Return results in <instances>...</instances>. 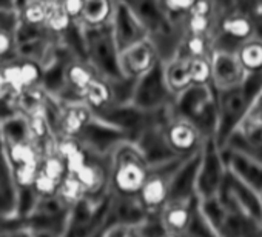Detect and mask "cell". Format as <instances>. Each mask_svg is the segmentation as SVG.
<instances>
[{"label":"cell","mask_w":262,"mask_h":237,"mask_svg":"<svg viewBox=\"0 0 262 237\" xmlns=\"http://www.w3.org/2000/svg\"><path fill=\"white\" fill-rule=\"evenodd\" d=\"M110 159V191L116 196H138L150 167L136 148L133 140L120 142L108 156Z\"/></svg>","instance_id":"6da1fadb"},{"label":"cell","mask_w":262,"mask_h":237,"mask_svg":"<svg viewBox=\"0 0 262 237\" xmlns=\"http://www.w3.org/2000/svg\"><path fill=\"white\" fill-rule=\"evenodd\" d=\"M83 37L86 62L94 73L108 82L122 79L125 74L120 66V51L113 39L110 23L94 28L83 27Z\"/></svg>","instance_id":"7a4b0ae2"},{"label":"cell","mask_w":262,"mask_h":237,"mask_svg":"<svg viewBox=\"0 0 262 237\" xmlns=\"http://www.w3.org/2000/svg\"><path fill=\"white\" fill-rule=\"evenodd\" d=\"M174 99L176 96L167 86L162 62L159 60L153 68H150L147 73L141 74L136 79L131 103L141 111L155 112L173 106Z\"/></svg>","instance_id":"3957f363"},{"label":"cell","mask_w":262,"mask_h":237,"mask_svg":"<svg viewBox=\"0 0 262 237\" xmlns=\"http://www.w3.org/2000/svg\"><path fill=\"white\" fill-rule=\"evenodd\" d=\"M227 173V163L222 151L214 142L213 136L207 137L202 150L196 176V196L198 199H208L217 196Z\"/></svg>","instance_id":"277c9868"},{"label":"cell","mask_w":262,"mask_h":237,"mask_svg":"<svg viewBox=\"0 0 262 237\" xmlns=\"http://www.w3.org/2000/svg\"><path fill=\"white\" fill-rule=\"evenodd\" d=\"M208 59L211 65V83L210 85L216 92L242 86L250 79L245 69L242 68L234 50L211 48Z\"/></svg>","instance_id":"5b68a950"},{"label":"cell","mask_w":262,"mask_h":237,"mask_svg":"<svg viewBox=\"0 0 262 237\" xmlns=\"http://www.w3.org/2000/svg\"><path fill=\"white\" fill-rule=\"evenodd\" d=\"M93 112L96 118L123 131L125 134L129 136L131 140H135L136 136L155 118L156 111L145 112L136 108L133 103H123V105L110 103L108 106Z\"/></svg>","instance_id":"8992f818"},{"label":"cell","mask_w":262,"mask_h":237,"mask_svg":"<svg viewBox=\"0 0 262 237\" xmlns=\"http://www.w3.org/2000/svg\"><path fill=\"white\" fill-rule=\"evenodd\" d=\"M164 134L170 148L181 157H187L201 151L207 139L194 122L176 112H173V115L164 125Z\"/></svg>","instance_id":"52a82bcc"},{"label":"cell","mask_w":262,"mask_h":237,"mask_svg":"<svg viewBox=\"0 0 262 237\" xmlns=\"http://www.w3.org/2000/svg\"><path fill=\"white\" fill-rule=\"evenodd\" d=\"M76 139L86 151L99 156H110L113 148L117 147L120 142L131 140L128 134L99 121L96 117H93L85 125L82 133Z\"/></svg>","instance_id":"ba28073f"},{"label":"cell","mask_w":262,"mask_h":237,"mask_svg":"<svg viewBox=\"0 0 262 237\" xmlns=\"http://www.w3.org/2000/svg\"><path fill=\"white\" fill-rule=\"evenodd\" d=\"M110 28L119 51L147 39V31L144 25L123 0H116L114 2V11L110 20Z\"/></svg>","instance_id":"9c48e42d"},{"label":"cell","mask_w":262,"mask_h":237,"mask_svg":"<svg viewBox=\"0 0 262 237\" xmlns=\"http://www.w3.org/2000/svg\"><path fill=\"white\" fill-rule=\"evenodd\" d=\"M83 186L85 196L91 200H99L110 191V159L88 151V159L83 167L74 174Z\"/></svg>","instance_id":"30bf717a"},{"label":"cell","mask_w":262,"mask_h":237,"mask_svg":"<svg viewBox=\"0 0 262 237\" xmlns=\"http://www.w3.org/2000/svg\"><path fill=\"white\" fill-rule=\"evenodd\" d=\"M158 51L147 37L120 51V66L125 76L139 77L159 62Z\"/></svg>","instance_id":"8fae6325"},{"label":"cell","mask_w":262,"mask_h":237,"mask_svg":"<svg viewBox=\"0 0 262 237\" xmlns=\"http://www.w3.org/2000/svg\"><path fill=\"white\" fill-rule=\"evenodd\" d=\"M93 117V109L83 102L63 103L59 122V137H77Z\"/></svg>","instance_id":"7c38bea8"},{"label":"cell","mask_w":262,"mask_h":237,"mask_svg":"<svg viewBox=\"0 0 262 237\" xmlns=\"http://www.w3.org/2000/svg\"><path fill=\"white\" fill-rule=\"evenodd\" d=\"M196 199L193 202H167L164 205V208L159 211V216L167 235H185Z\"/></svg>","instance_id":"4fadbf2b"},{"label":"cell","mask_w":262,"mask_h":237,"mask_svg":"<svg viewBox=\"0 0 262 237\" xmlns=\"http://www.w3.org/2000/svg\"><path fill=\"white\" fill-rule=\"evenodd\" d=\"M162 68H164V77L167 86L174 96H179L181 92H184L193 85L187 56L176 54L174 57L162 62Z\"/></svg>","instance_id":"5bb4252c"},{"label":"cell","mask_w":262,"mask_h":237,"mask_svg":"<svg viewBox=\"0 0 262 237\" xmlns=\"http://www.w3.org/2000/svg\"><path fill=\"white\" fill-rule=\"evenodd\" d=\"M25 140H33L28 130L27 114L13 111L0 117V144L7 147Z\"/></svg>","instance_id":"9a60e30c"},{"label":"cell","mask_w":262,"mask_h":237,"mask_svg":"<svg viewBox=\"0 0 262 237\" xmlns=\"http://www.w3.org/2000/svg\"><path fill=\"white\" fill-rule=\"evenodd\" d=\"M236 56L245 69L248 77H260L262 76V37L254 36L248 40H244L234 50Z\"/></svg>","instance_id":"2e32d148"},{"label":"cell","mask_w":262,"mask_h":237,"mask_svg":"<svg viewBox=\"0 0 262 237\" xmlns=\"http://www.w3.org/2000/svg\"><path fill=\"white\" fill-rule=\"evenodd\" d=\"M114 2L116 0H83L79 22L91 28L108 25L114 11Z\"/></svg>","instance_id":"e0dca14e"},{"label":"cell","mask_w":262,"mask_h":237,"mask_svg":"<svg viewBox=\"0 0 262 237\" xmlns=\"http://www.w3.org/2000/svg\"><path fill=\"white\" fill-rule=\"evenodd\" d=\"M96 76L97 74L94 73V69L90 66V63L86 60H80V59L73 57L65 65V82L71 89H74L79 94H82L83 88Z\"/></svg>","instance_id":"ac0fdd59"},{"label":"cell","mask_w":262,"mask_h":237,"mask_svg":"<svg viewBox=\"0 0 262 237\" xmlns=\"http://www.w3.org/2000/svg\"><path fill=\"white\" fill-rule=\"evenodd\" d=\"M82 102L86 103L93 111H99L111 103L110 82L96 76L82 91Z\"/></svg>","instance_id":"d6986e66"},{"label":"cell","mask_w":262,"mask_h":237,"mask_svg":"<svg viewBox=\"0 0 262 237\" xmlns=\"http://www.w3.org/2000/svg\"><path fill=\"white\" fill-rule=\"evenodd\" d=\"M73 20L67 11L63 10L60 0H47V17H45V30L54 36L57 40L62 34H65L68 31V28L73 25Z\"/></svg>","instance_id":"ffe728a7"},{"label":"cell","mask_w":262,"mask_h":237,"mask_svg":"<svg viewBox=\"0 0 262 237\" xmlns=\"http://www.w3.org/2000/svg\"><path fill=\"white\" fill-rule=\"evenodd\" d=\"M4 150H5V154H7L11 167L40 162V159H42V153L34 140H25V142H17L13 145H7V147H4Z\"/></svg>","instance_id":"44dd1931"},{"label":"cell","mask_w":262,"mask_h":237,"mask_svg":"<svg viewBox=\"0 0 262 237\" xmlns=\"http://www.w3.org/2000/svg\"><path fill=\"white\" fill-rule=\"evenodd\" d=\"M211 48H213L211 37L202 34H185L181 42V48L178 54L187 57H207L210 56Z\"/></svg>","instance_id":"7402d4cb"},{"label":"cell","mask_w":262,"mask_h":237,"mask_svg":"<svg viewBox=\"0 0 262 237\" xmlns=\"http://www.w3.org/2000/svg\"><path fill=\"white\" fill-rule=\"evenodd\" d=\"M17 66H19V82L22 91L40 86L43 77V66L39 62L17 57Z\"/></svg>","instance_id":"603a6c76"},{"label":"cell","mask_w":262,"mask_h":237,"mask_svg":"<svg viewBox=\"0 0 262 237\" xmlns=\"http://www.w3.org/2000/svg\"><path fill=\"white\" fill-rule=\"evenodd\" d=\"M68 211H70V205L65 203L57 194H51V196H39V200H37L33 212L43 214L48 217L67 219Z\"/></svg>","instance_id":"cb8c5ba5"},{"label":"cell","mask_w":262,"mask_h":237,"mask_svg":"<svg viewBox=\"0 0 262 237\" xmlns=\"http://www.w3.org/2000/svg\"><path fill=\"white\" fill-rule=\"evenodd\" d=\"M47 17V0H25L19 8V20L43 27Z\"/></svg>","instance_id":"d4e9b609"},{"label":"cell","mask_w":262,"mask_h":237,"mask_svg":"<svg viewBox=\"0 0 262 237\" xmlns=\"http://www.w3.org/2000/svg\"><path fill=\"white\" fill-rule=\"evenodd\" d=\"M39 200V194L34 191L33 186H17V194H16V217L17 219H25L28 217Z\"/></svg>","instance_id":"484cf974"},{"label":"cell","mask_w":262,"mask_h":237,"mask_svg":"<svg viewBox=\"0 0 262 237\" xmlns=\"http://www.w3.org/2000/svg\"><path fill=\"white\" fill-rule=\"evenodd\" d=\"M188 68L193 85H210L211 83V65L207 57H188Z\"/></svg>","instance_id":"4316f807"},{"label":"cell","mask_w":262,"mask_h":237,"mask_svg":"<svg viewBox=\"0 0 262 237\" xmlns=\"http://www.w3.org/2000/svg\"><path fill=\"white\" fill-rule=\"evenodd\" d=\"M56 194L65 203H68L71 206L77 199H80L82 196H85V191H83V186L80 185V182L77 180V177L74 174H68L67 173V176L60 180Z\"/></svg>","instance_id":"83f0119b"},{"label":"cell","mask_w":262,"mask_h":237,"mask_svg":"<svg viewBox=\"0 0 262 237\" xmlns=\"http://www.w3.org/2000/svg\"><path fill=\"white\" fill-rule=\"evenodd\" d=\"M40 171H43L47 176L60 183V180L67 176V165L65 160L56 151L47 153L40 159Z\"/></svg>","instance_id":"f1b7e54d"},{"label":"cell","mask_w":262,"mask_h":237,"mask_svg":"<svg viewBox=\"0 0 262 237\" xmlns=\"http://www.w3.org/2000/svg\"><path fill=\"white\" fill-rule=\"evenodd\" d=\"M11 168H13V177H14V182L17 186H33V182L40 168V162L16 165Z\"/></svg>","instance_id":"f546056e"},{"label":"cell","mask_w":262,"mask_h":237,"mask_svg":"<svg viewBox=\"0 0 262 237\" xmlns=\"http://www.w3.org/2000/svg\"><path fill=\"white\" fill-rule=\"evenodd\" d=\"M16 39L14 33L0 30V63L16 59Z\"/></svg>","instance_id":"4dcf8cb0"},{"label":"cell","mask_w":262,"mask_h":237,"mask_svg":"<svg viewBox=\"0 0 262 237\" xmlns=\"http://www.w3.org/2000/svg\"><path fill=\"white\" fill-rule=\"evenodd\" d=\"M162 4L174 20H184L185 14L193 8L196 0H162Z\"/></svg>","instance_id":"1f68e13d"},{"label":"cell","mask_w":262,"mask_h":237,"mask_svg":"<svg viewBox=\"0 0 262 237\" xmlns=\"http://www.w3.org/2000/svg\"><path fill=\"white\" fill-rule=\"evenodd\" d=\"M33 188H34V191L39 196H51V194H56L57 193L59 182H56L54 179H51L50 176H47L39 168V173H37V176H36V179L33 182Z\"/></svg>","instance_id":"d6a6232c"},{"label":"cell","mask_w":262,"mask_h":237,"mask_svg":"<svg viewBox=\"0 0 262 237\" xmlns=\"http://www.w3.org/2000/svg\"><path fill=\"white\" fill-rule=\"evenodd\" d=\"M19 25V11H0V30L14 33Z\"/></svg>","instance_id":"836d02e7"},{"label":"cell","mask_w":262,"mask_h":237,"mask_svg":"<svg viewBox=\"0 0 262 237\" xmlns=\"http://www.w3.org/2000/svg\"><path fill=\"white\" fill-rule=\"evenodd\" d=\"M60 4L63 7V10L67 11V14L79 22L80 19V13H82V8H83V0H60Z\"/></svg>","instance_id":"e575fe53"},{"label":"cell","mask_w":262,"mask_h":237,"mask_svg":"<svg viewBox=\"0 0 262 237\" xmlns=\"http://www.w3.org/2000/svg\"><path fill=\"white\" fill-rule=\"evenodd\" d=\"M11 97V89L8 88L5 79L2 77V73H0V102H5Z\"/></svg>","instance_id":"d590c367"},{"label":"cell","mask_w":262,"mask_h":237,"mask_svg":"<svg viewBox=\"0 0 262 237\" xmlns=\"http://www.w3.org/2000/svg\"><path fill=\"white\" fill-rule=\"evenodd\" d=\"M0 11H19L17 0H0Z\"/></svg>","instance_id":"8d00e7d4"}]
</instances>
